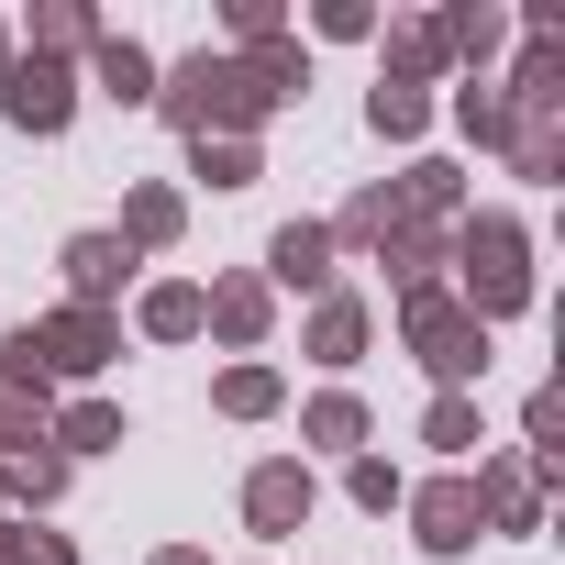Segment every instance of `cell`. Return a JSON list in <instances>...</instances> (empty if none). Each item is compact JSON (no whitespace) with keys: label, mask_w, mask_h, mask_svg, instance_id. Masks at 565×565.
I'll use <instances>...</instances> for the list:
<instances>
[{"label":"cell","mask_w":565,"mask_h":565,"mask_svg":"<svg viewBox=\"0 0 565 565\" xmlns=\"http://www.w3.org/2000/svg\"><path fill=\"white\" fill-rule=\"evenodd\" d=\"M455 266H466V311H477V322H510V311L532 300V233L499 222V211H477V222L455 233Z\"/></svg>","instance_id":"6da1fadb"},{"label":"cell","mask_w":565,"mask_h":565,"mask_svg":"<svg viewBox=\"0 0 565 565\" xmlns=\"http://www.w3.org/2000/svg\"><path fill=\"white\" fill-rule=\"evenodd\" d=\"M411 355H422L444 388H466V377H488V322H477L466 300H444V289H411Z\"/></svg>","instance_id":"7a4b0ae2"},{"label":"cell","mask_w":565,"mask_h":565,"mask_svg":"<svg viewBox=\"0 0 565 565\" xmlns=\"http://www.w3.org/2000/svg\"><path fill=\"white\" fill-rule=\"evenodd\" d=\"M0 78H12V89H0V111H12L23 134H56V122L78 111V78H67L56 56H23V67H0Z\"/></svg>","instance_id":"3957f363"},{"label":"cell","mask_w":565,"mask_h":565,"mask_svg":"<svg viewBox=\"0 0 565 565\" xmlns=\"http://www.w3.org/2000/svg\"><path fill=\"white\" fill-rule=\"evenodd\" d=\"M23 344H34L45 377H89V366L111 355V322H100V311H56V322H23Z\"/></svg>","instance_id":"277c9868"},{"label":"cell","mask_w":565,"mask_h":565,"mask_svg":"<svg viewBox=\"0 0 565 565\" xmlns=\"http://www.w3.org/2000/svg\"><path fill=\"white\" fill-rule=\"evenodd\" d=\"M244 521H255L266 543L300 532V521H311V466H255V477H244Z\"/></svg>","instance_id":"5b68a950"},{"label":"cell","mask_w":565,"mask_h":565,"mask_svg":"<svg viewBox=\"0 0 565 565\" xmlns=\"http://www.w3.org/2000/svg\"><path fill=\"white\" fill-rule=\"evenodd\" d=\"M411 521H422V554H466V543L488 532V521H477V488H466V477L422 488V510H411Z\"/></svg>","instance_id":"8992f818"},{"label":"cell","mask_w":565,"mask_h":565,"mask_svg":"<svg viewBox=\"0 0 565 565\" xmlns=\"http://www.w3.org/2000/svg\"><path fill=\"white\" fill-rule=\"evenodd\" d=\"M122 277H134V244H122V233H78V244H67V289H78V311H100Z\"/></svg>","instance_id":"52a82bcc"},{"label":"cell","mask_w":565,"mask_h":565,"mask_svg":"<svg viewBox=\"0 0 565 565\" xmlns=\"http://www.w3.org/2000/svg\"><path fill=\"white\" fill-rule=\"evenodd\" d=\"M266 266L289 277V289H322V277H333V222H289V233L266 244Z\"/></svg>","instance_id":"ba28073f"},{"label":"cell","mask_w":565,"mask_h":565,"mask_svg":"<svg viewBox=\"0 0 565 565\" xmlns=\"http://www.w3.org/2000/svg\"><path fill=\"white\" fill-rule=\"evenodd\" d=\"M200 322L233 333V344H255L266 333V289H255V277H222V289H200Z\"/></svg>","instance_id":"9c48e42d"},{"label":"cell","mask_w":565,"mask_h":565,"mask_svg":"<svg viewBox=\"0 0 565 565\" xmlns=\"http://www.w3.org/2000/svg\"><path fill=\"white\" fill-rule=\"evenodd\" d=\"M311 355H322V366H355V355H366V300L333 289V300L311 311Z\"/></svg>","instance_id":"30bf717a"},{"label":"cell","mask_w":565,"mask_h":565,"mask_svg":"<svg viewBox=\"0 0 565 565\" xmlns=\"http://www.w3.org/2000/svg\"><path fill=\"white\" fill-rule=\"evenodd\" d=\"M466 488H477V521H499V532H532V477H521V466H477Z\"/></svg>","instance_id":"8fae6325"},{"label":"cell","mask_w":565,"mask_h":565,"mask_svg":"<svg viewBox=\"0 0 565 565\" xmlns=\"http://www.w3.org/2000/svg\"><path fill=\"white\" fill-rule=\"evenodd\" d=\"M100 89L134 111V100H156V56L134 45V34H100Z\"/></svg>","instance_id":"7c38bea8"},{"label":"cell","mask_w":565,"mask_h":565,"mask_svg":"<svg viewBox=\"0 0 565 565\" xmlns=\"http://www.w3.org/2000/svg\"><path fill=\"white\" fill-rule=\"evenodd\" d=\"M422 444H433V455H466V444H477V399H466V388H444V399H433V422H422Z\"/></svg>","instance_id":"4fadbf2b"},{"label":"cell","mask_w":565,"mask_h":565,"mask_svg":"<svg viewBox=\"0 0 565 565\" xmlns=\"http://www.w3.org/2000/svg\"><path fill=\"white\" fill-rule=\"evenodd\" d=\"M433 34H444V56H488V45H499V12H488V0H466V12H444Z\"/></svg>","instance_id":"5bb4252c"},{"label":"cell","mask_w":565,"mask_h":565,"mask_svg":"<svg viewBox=\"0 0 565 565\" xmlns=\"http://www.w3.org/2000/svg\"><path fill=\"white\" fill-rule=\"evenodd\" d=\"M366 122H377V134H422V122H433V100H422V89H399V78H377Z\"/></svg>","instance_id":"9a60e30c"},{"label":"cell","mask_w":565,"mask_h":565,"mask_svg":"<svg viewBox=\"0 0 565 565\" xmlns=\"http://www.w3.org/2000/svg\"><path fill=\"white\" fill-rule=\"evenodd\" d=\"M178 233V189H134V211H122V244H167Z\"/></svg>","instance_id":"2e32d148"},{"label":"cell","mask_w":565,"mask_h":565,"mask_svg":"<svg viewBox=\"0 0 565 565\" xmlns=\"http://www.w3.org/2000/svg\"><path fill=\"white\" fill-rule=\"evenodd\" d=\"M56 488H67V466H56V455H34V444L12 455V477H0V499H56Z\"/></svg>","instance_id":"e0dca14e"},{"label":"cell","mask_w":565,"mask_h":565,"mask_svg":"<svg viewBox=\"0 0 565 565\" xmlns=\"http://www.w3.org/2000/svg\"><path fill=\"white\" fill-rule=\"evenodd\" d=\"M145 333L189 344V333H200V289H156V300H145Z\"/></svg>","instance_id":"ac0fdd59"},{"label":"cell","mask_w":565,"mask_h":565,"mask_svg":"<svg viewBox=\"0 0 565 565\" xmlns=\"http://www.w3.org/2000/svg\"><path fill=\"white\" fill-rule=\"evenodd\" d=\"M222 411H233V422H266V411H277V377H266V366H233V377H222Z\"/></svg>","instance_id":"d6986e66"},{"label":"cell","mask_w":565,"mask_h":565,"mask_svg":"<svg viewBox=\"0 0 565 565\" xmlns=\"http://www.w3.org/2000/svg\"><path fill=\"white\" fill-rule=\"evenodd\" d=\"M56 444H67V455H100V444H122V411H100V399H78Z\"/></svg>","instance_id":"ffe728a7"},{"label":"cell","mask_w":565,"mask_h":565,"mask_svg":"<svg viewBox=\"0 0 565 565\" xmlns=\"http://www.w3.org/2000/svg\"><path fill=\"white\" fill-rule=\"evenodd\" d=\"M455 122H466L477 145H510V100H499V89H466V100H455Z\"/></svg>","instance_id":"44dd1931"},{"label":"cell","mask_w":565,"mask_h":565,"mask_svg":"<svg viewBox=\"0 0 565 565\" xmlns=\"http://www.w3.org/2000/svg\"><path fill=\"white\" fill-rule=\"evenodd\" d=\"M311 444H366V411L333 388V399H311Z\"/></svg>","instance_id":"7402d4cb"},{"label":"cell","mask_w":565,"mask_h":565,"mask_svg":"<svg viewBox=\"0 0 565 565\" xmlns=\"http://www.w3.org/2000/svg\"><path fill=\"white\" fill-rule=\"evenodd\" d=\"M433 67H444V34H433V23H411V34H399V89H422Z\"/></svg>","instance_id":"603a6c76"},{"label":"cell","mask_w":565,"mask_h":565,"mask_svg":"<svg viewBox=\"0 0 565 565\" xmlns=\"http://www.w3.org/2000/svg\"><path fill=\"white\" fill-rule=\"evenodd\" d=\"M200 178H211V189H244V178H255V145H233V134L200 145Z\"/></svg>","instance_id":"cb8c5ba5"},{"label":"cell","mask_w":565,"mask_h":565,"mask_svg":"<svg viewBox=\"0 0 565 565\" xmlns=\"http://www.w3.org/2000/svg\"><path fill=\"white\" fill-rule=\"evenodd\" d=\"M355 499L388 510V499H399V466H388V455H355Z\"/></svg>","instance_id":"d4e9b609"},{"label":"cell","mask_w":565,"mask_h":565,"mask_svg":"<svg viewBox=\"0 0 565 565\" xmlns=\"http://www.w3.org/2000/svg\"><path fill=\"white\" fill-rule=\"evenodd\" d=\"M0 444H45V433H12V422H0Z\"/></svg>","instance_id":"484cf974"},{"label":"cell","mask_w":565,"mask_h":565,"mask_svg":"<svg viewBox=\"0 0 565 565\" xmlns=\"http://www.w3.org/2000/svg\"><path fill=\"white\" fill-rule=\"evenodd\" d=\"M156 565H200V554H156Z\"/></svg>","instance_id":"4316f807"},{"label":"cell","mask_w":565,"mask_h":565,"mask_svg":"<svg viewBox=\"0 0 565 565\" xmlns=\"http://www.w3.org/2000/svg\"><path fill=\"white\" fill-rule=\"evenodd\" d=\"M0 67H12V34H0Z\"/></svg>","instance_id":"83f0119b"},{"label":"cell","mask_w":565,"mask_h":565,"mask_svg":"<svg viewBox=\"0 0 565 565\" xmlns=\"http://www.w3.org/2000/svg\"><path fill=\"white\" fill-rule=\"evenodd\" d=\"M0 543H12V532H0Z\"/></svg>","instance_id":"f1b7e54d"}]
</instances>
